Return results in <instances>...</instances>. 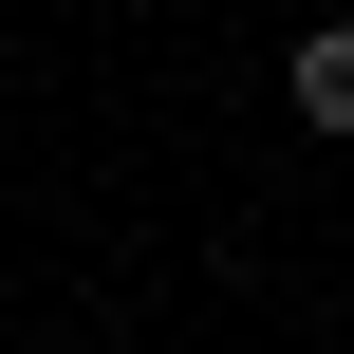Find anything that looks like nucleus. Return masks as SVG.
Wrapping results in <instances>:
<instances>
[{
	"label": "nucleus",
	"mask_w": 354,
	"mask_h": 354,
	"mask_svg": "<svg viewBox=\"0 0 354 354\" xmlns=\"http://www.w3.org/2000/svg\"><path fill=\"white\" fill-rule=\"evenodd\" d=\"M299 112H317V131H354V19H317V37H299Z\"/></svg>",
	"instance_id": "nucleus-1"
}]
</instances>
